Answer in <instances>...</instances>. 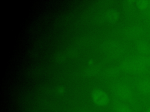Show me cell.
Listing matches in <instances>:
<instances>
[{
  "label": "cell",
  "mask_w": 150,
  "mask_h": 112,
  "mask_svg": "<svg viewBox=\"0 0 150 112\" xmlns=\"http://www.w3.org/2000/svg\"><path fill=\"white\" fill-rule=\"evenodd\" d=\"M150 66V57L138 56L128 58L123 61L122 66L125 70L141 72Z\"/></svg>",
  "instance_id": "6da1fadb"
},
{
  "label": "cell",
  "mask_w": 150,
  "mask_h": 112,
  "mask_svg": "<svg viewBox=\"0 0 150 112\" xmlns=\"http://www.w3.org/2000/svg\"><path fill=\"white\" fill-rule=\"evenodd\" d=\"M113 90L117 96L124 99H128L132 95V92L131 88L125 84H117L114 87Z\"/></svg>",
  "instance_id": "7a4b0ae2"
},
{
  "label": "cell",
  "mask_w": 150,
  "mask_h": 112,
  "mask_svg": "<svg viewBox=\"0 0 150 112\" xmlns=\"http://www.w3.org/2000/svg\"><path fill=\"white\" fill-rule=\"evenodd\" d=\"M135 48L140 53L148 54L150 52V43L144 39L138 40L135 44Z\"/></svg>",
  "instance_id": "3957f363"
},
{
  "label": "cell",
  "mask_w": 150,
  "mask_h": 112,
  "mask_svg": "<svg viewBox=\"0 0 150 112\" xmlns=\"http://www.w3.org/2000/svg\"><path fill=\"white\" fill-rule=\"evenodd\" d=\"M126 33L128 37L132 38H136L142 35L143 29L139 25H133L127 29Z\"/></svg>",
  "instance_id": "277c9868"
},
{
  "label": "cell",
  "mask_w": 150,
  "mask_h": 112,
  "mask_svg": "<svg viewBox=\"0 0 150 112\" xmlns=\"http://www.w3.org/2000/svg\"><path fill=\"white\" fill-rule=\"evenodd\" d=\"M93 98L94 102L99 104H104L108 101L106 94L100 90H96L93 92Z\"/></svg>",
  "instance_id": "5b68a950"
},
{
  "label": "cell",
  "mask_w": 150,
  "mask_h": 112,
  "mask_svg": "<svg viewBox=\"0 0 150 112\" xmlns=\"http://www.w3.org/2000/svg\"><path fill=\"white\" fill-rule=\"evenodd\" d=\"M138 88L139 91L145 94H150V79H141L138 83Z\"/></svg>",
  "instance_id": "8992f818"
},
{
  "label": "cell",
  "mask_w": 150,
  "mask_h": 112,
  "mask_svg": "<svg viewBox=\"0 0 150 112\" xmlns=\"http://www.w3.org/2000/svg\"><path fill=\"white\" fill-rule=\"evenodd\" d=\"M136 5L140 9H145L150 6V2L146 0H139L136 2Z\"/></svg>",
  "instance_id": "52a82bcc"
},
{
  "label": "cell",
  "mask_w": 150,
  "mask_h": 112,
  "mask_svg": "<svg viewBox=\"0 0 150 112\" xmlns=\"http://www.w3.org/2000/svg\"><path fill=\"white\" fill-rule=\"evenodd\" d=\"M117 112H132L131 110L127 106L123 104L117 105L116 107Z\"/></svg>",
  "instance_id": "ba28073f"
},
{
  "label": "cell",
  "mask_w": 150,
  "mask_h": 112,
  "mask_svg": "<svg viewBox=\"0 0 150 112\" xmlns=\"http://www.w3.org/2000/svg\"><path fill=\"white\" fill-rule=\"evenodd\" d=\"M146 112H150V108H149L147 110H146Z\"/></svg>",
  "instance_id": "9c48e42d"
},
{
  "label": "cell",
  "mask_w": 150,
  "mask_h": 112,
  "mask_svg": "<svg viewBox=\"0 0 150 112\" xmlns=\"http://www.w3.org/2000/svg\"><path fill=\"white\" fill-rule=\"evenodd\" d=\"M149 16H150V7H149Z\"/></svg>",
  "instance_id": "30bf717a"
}]
</instances>
